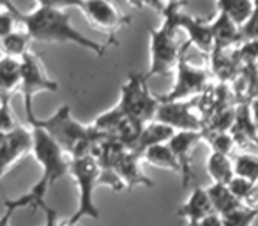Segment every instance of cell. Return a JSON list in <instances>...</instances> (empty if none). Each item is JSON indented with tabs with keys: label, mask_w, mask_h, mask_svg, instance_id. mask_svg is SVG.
<instances>
[{
	"label": "cell",
	"mask_w": 258,
	"mask_h": 226,
	"mask_svg": "<svg viewBox=\"0 0 258 226\" xmlns=\"http://www.w3.org/2000/svg\"><path fill=\"white\" fill-rule=\"evenodd\" d=\"M218 13L230 16L239 27H242L247 22L254 9L253 0H216Z\"/></svg>",
	"instance_id": "cell-25"
},
{
	"label": "cell",
	"mask_w": 258,
	"mask_h": 226,
	"mask_svg": "<svg viewBox=\"0 0 258 226\" xmlns=\"http://www.w3.org/2000/svg\"><path fill=\"white\" fill-rule=\"evenodd\" d=\"M182 8V4H168L163 8V22L158 29L149 32V71L145 72L147 78L152 76H168L175 72L180 57L187 51L189 43L180 44L179 27L175 22V11Z\"/></svg>",
	"instance_id": "cell-4"
},
{
	"label": "cell",
	"mask_w": 258,
	"mask_h": 226,
	"mask_svg": "<svg viewBox=\"0 0 258 226\" xmlns=\"http://www.w3.org/2000/svg\"><path fill=\"white\" fill-rule=\"evenodd\" d=\"M29 127L32 131V156L43 170V175L25 194L15 198V200H6V210L11 212L18 210V208H29V210L41 208L43 203H46L44 196L50 191V187L62 177L69 175L71 159L66 156V152L41 127Z\"/></svg>",
	"instance_id": "cell-1"
},
{
	"label": "cell",
	"mask_w": 258,
	"mask_h": 226,
	"mask_svg": "<svg viewBox=\"0 0 258 226\" xmlns=\"http://www.w3.org/2000/svg\"><path fill=\"white\" fill-rule=\"evenodd\" d=\"M11 215H13L11 210H6L4 214L0 215V226H9V224H11Z\"/></svg>",
	"instance_id": "cell-40"
},
{
	"label": "cell",
	"mask_w": 258,
	"mask_h": 226,
	"mask_svg": "<svg viewBox=\"0 0 258 226\" xmlns=\"http://www.w3.org/2000/svg\"><path fill=\"white\" fill-rule=\"evenodd\" d=\"M6 138H8V134H4V133H0V147H2V145H4Z\"/></svg>",
	"instance_id": "cell-42"
},
{
	"label": "cell",
	"mask_w": 258,
	"mask_h": 226,
	"mask_svg": "<svg viewBox=\"0 0 258 226\" xmlns=\"http://www.w3.org/2000/svg\"><path fill=\"white\" fill-rule=\"evenodd\" d=\"M187 226H223V219L219 214H211V215H205V217L198 219V221L193 222H187Z\"/></svg>",
	"instance_id": "cell-35"
},
{
	"label": "cell",
	"mask_w": 258,
	"mask_h": 226,
	"mask_svg": "<svg viewBox=\"0 0 258 226\" xmlns=\"http://www.w3.org/2000/svg\"><path fill=\"white\" fill-rule=\"evenodd\" d=\"M256 186L258 184H253L251 180H246V179H242V177H237V175L228 182V189L232 191L233 196H235L237 200L242 201V203L251 196V193H253Z\"/></svg>",
	"instance_id": "cell-30"
},
{
	"label": "cell",
	"mask_w": 258,
	"mask_h": 226,
	"mask_svg": "<svg viewBox=\"0 0 258 226\" xmlns=\"http://www.w3.org/2000/svg\"><path fill=\"white\" fill-rule=\"evenodd\" d=\"M29 126H37L66 152L69 159H78L92 156L94 148L99 141L108 136L97 133L92 126H83L71 115V106L64 104L48 119H39L36 113L27 115Z\"/></svg>",
	"instance_id": "cell-2"
},
{
	"label": "cell",
	"mask_w": 258,
	"mask_h": 226,
	"mask_svg": "<svg viewBox=\"0 0 258 226\" xmlns=\"http://www.w3.org/2000/svg\"><path fill=\"white\" fill-rule=\"evenodd\" d=\"M249 108H251V117H253L254 127H256V133H258V99L251 101V103H249Z\"/></svg>",
	"instance_id": "cell-38"
},
{
	"label": "cell",
	"mask_w": 258,
	"mask_h": 226,
	"mask_svg": "<svg viewBox=\"0 0 258 226\" xmlns=\"http://www.w3.org/2000/svg\"><path fill=\"white\" fill-rule=\"evenodd\" d=\"M223 226H253V222L258 219V210L249 207H240L228 214H223Z\"/></svg>",
	"instance_id": "cell-28"
},
{
	"label": "cell",
	"mask_w": 258,
	"mask_h": 226,
	"mask_svg": "<svg viewBox=\"0 0 258 226\" xmlns=\"http://www.w3.org/2000/svg\"><path fill=\"white\" fill-rule=\"evenodd\" d=\"M80 11L94 29L106 34L111 44H117V34L131 23V18L115 6L113 0H82Z\"/></svg>",
	"instance_id": "cell-8"
},
{
	"label": "cell",
	"mask_w": 258,
	"mask_h": 226,
	"mask_svg": "<svg viewBox=\"0 0 258 226\" xmlns=\"http://www.w3.org/2000/svg\"><path fill=\"white\" fill-rule=\"evenodd\" d=\"M204 141L211 147V152H218L223 156H232L233 148H235V141H233L230 133H204Z\"/></svg>",
	"instance_id": "cell-27"
},
{
	"label": "cell",
	"mask_w": 258,
	"mask_h": 226,
	"mask_svg": "<svg viewBox=\"0 0 258 226\" xmlns=\"http://www.w3.org/2000/svg\"><path fill=\"white\" fill-rule=\"evenodd\" d=\"M233 161V173L237 177H242L246 180H251L253 184H258V156L249 152H240Z\"/></svg>",
	"instance_id": "cell-26"
},
{
	"label": "cell",
	"mask_w": 258,
	"mask_h": 226,
	"mask_svg": "<svg viewBox=\"0 0 258 226\" xmlns=\"http://www.w3.org/2000/svg\"><path fill=\"white\" fill-rule=\"evenodd\" d=\"M233 53H235V57L239 58V62L242 65L258 64V39L246 41V43L239 44L237 48H233Z\"/></svg>",
	"instance_id": "cell-29"
},
{
	"label": "cell",
	"mask_w": 258,
	"mask_h": 226,
	"mask_svg": "<svg viewBox=\"0 0 258 226\" xmlns=\"http://www.w3.org/2000/svg\"><path fill=\"white\" fill-rule=\"evenodd\" d=\"M41 210H44V215H46V221H44V226H58V212L55 208L48 207L46 203H43Z\"/></svg>",
	"instance_id": "cell-36"
},
{
	"label": "cell",
	"mask_w": 258,
	"mask_h": 226,
	"mask_svg": "<svg viewBox=\"0 0 258 226\" xmlns=\"http://www.w3.org/2000/svg\"><path fill=\"white\" fill-rule=\"evenodd\" d=\"M142 159H144L145 163H149L151 166L170 170V172L180 175V166H179V163H177L175 154H173L172 148L168 147V143L154 145V147L147 148V150L142 154Z\"/></svg>",
	"instance_id": "cell-22"
},
{
	"label": "cell",
	"mask_w": 258,
	"mask_h": 226,
	"mask_svg": "<svg viewBox=\"0 0 258 226\" xmlns=\"http://www.w3.org/2000/svg\"><path fill=\"white\" fill-rule=\"evenodd\" d=\"M211 214H214V207H212V203H211L207 189H204V187H200V186H197L191 191L187 201L177 210V215L186 219L187 222L198 221V219L205 217V215H211Z\"/></svg>",
	"instance_id": "cell-19"
},
{
	"label": "cell",
	"mask_w": 258,
	"mask_h": 226,
	"mask_svg": "<svg viewBox=\"0 0 258 226\" xmlns=\"http://www.w3.org/2000/svg\"><path fill=\"white\" fill-rule=\"evenodd\" d=\"M200 141H204L202 131H177L168 141V147L175 154L180 166V179L182 186L187 187L195 179L193 173V150Z\"/></svg>",
	"instance_id": "cell-11"
},
{
	"label": "cell",
	"mask_w": 258,
	"mask_h": 226,
	"mask_svg": "<svg viewBox=\"0 0 258 226\" xmlns=\"http://www.w3.org/2000/svg\"><path fill=\"white\" fill-rule=\"evenodd\" d=\"M58 226H78V224H71L69 221H64V222H58Z\"/></svg>",
	"instance_id": "cell-43"
},
{
	"label": "cell",
	"mask_w": 258,
	"mask_h": 226,
	"mask_svg": "<svg viewBox=\"0 0 258 226\" xmlns=\"http://www.w3.org/2000/svg\"><path fill=\"white\" fill-rule=\"evenodd\" d=\"M37 8H46V9H69L76 8L80 9L82 0H36Z\"/></svg>",
	"instance_id": "cell-34"
},
{
	"label": "cell",
	"mask_w": 258,
	"mask_h": 226,
	"mask_svg": "<svg viewBox=\"0 0 258 226\" xmlns=\"http://www.w3.org/2000/svg\"><path fill=\"white\" fill-rule=\"evenodd\" d=\"M147 80V76L138 72L129 74L127 82L120 87V97L117 103L125 119L137 124L138 127L152 122L159 108L158 96L149 90Z\"/></svg>",
	"instance_id": "cell-5"
},
{
	"label": "cell",
	"mask_w": 258,
	"mask_h": 226,
	"mask_svg": "<svg viewBox=\"0 0 258 226\" xmlns=\"http://www.w3.org/2000/svg\"><path fill=\"white\" fill-rule=\"evenodd\" d=\"M175 133L177 131L172 129V127L165 126V124L158 122V120H152V122H149L147 126L140 131V134H138V138H137V143H135V147L131 148V150L137 152L138 156H142L147 148L154 147V145L168 143Z\"/></svg>",
	"instance_id": "cell-20"
},
{
	"label": "cell",
	"mask_w": 258,
	"mask_h": 226,
	"mask_svg": "<svg viewBox=\"0 0 258 226\" xmlns=\"http://www.w3.org/2000/svg\"><path fill=\"white\" fill-rule=\"evenodd\" d=\"M211 87V72L205 67H197L187 62L186 53L180 57L175 67V82L173 87L163 96H158L159 103H172V101H189L200 96Z\"/></svg>",
	"instance_id": "cell-7"
},
{
	"label": "cell",
	"mask_w": 258,
	"mask_h": 226,
	"mask_svg": "<svg viewBox=\"0 0 258 226\" xmlns=\"http://www.w3.org/2000/svg\"><path fill=\"white\" fill-rule=\"evenodd\" d=\"M0 9L11 11V13H15V15H18V16H22V15H23V13L20 11L18 8H16V4L13 2V0H0Z\"/></svg>",
	"instance_id": "cell-37"
},
{
	"label": "cell",
	"mask_w": 258,
	"mask_h": 226,
	"mask_svg": "<svg viewBox=\"0 0 258 226\" xmlns=\"http://www.w3.org/2000/svg\"><path fill=\"white\" fill-rule=\"evenodd\" d=\"M240 39H242V43L258 39V4H254V9H253V13H251V16L247 18V22L240 27Z\"/></svg>",
	"instance_id": "cell-33"
},
{
	"label": "cell",
	"mask_w": 258,
	"mask_h": 226,
	"mask_svg": "<svg viewBox=\"0 0 258 226\" xmlns=\"http://www.w3.org/2000/svg\"><path fill=\"white\" fill-rule=\"evenodd\" d=\"M22 25L32 37V41L48 44H76L80 48L103 57L106 53V44L97 43L83 36L71 23V16L64 9L36 8L29 15H22Z\"/></svg>",
	"instance_id": "cell-3"
},
{
	"label": "cell",
	"mask_w": 258,
	"mask_h": 226,
	"mask_svg": "<svg viewBox=\"0 0 258 226\" xmlns=\"http://www.w3.org/2000/svg\"><path fill=\"white\" fill-rule=\"evenodd\" d=\"M175 22L179 30L186 32L187 43L189 46H195L205 55H211L214 50V39H212V30H211V22L198 18V16L187 15L182 9L175 11Z\"/></svg>",
	"instance_id": "cell-13"
},
{
	"label": "cell",
	"mask_w": 258,
	"mask_h": 226,
	"mask_svg": "<svg viewBox=\"0 0 258 226\" xmlns=\"http://www.w3.org/2000/svg\"><path fill=\"white\" fill-rule=\"evenodd\" d=\"M161 2V6L165 8V6H168V4H184L186 0H159Z\"/></svg>",
	"instance_id": "cell-41"
},
{
	"label": "cell",
	"mask_w": 258,
	"mask_h": 226,
	"mask_svg": "<svg viewBox=\"0 0 258 226\" xmlns=\"http://www.w3.org/2000/svg\"><path fill=\"white\" fill-rule=\"evenodd\" d=\"M18 127H20V124L16 122L11 103H0V133L11 134L13 131H16Z\"/></svg>",
	"instance_id": "cell-31"
},
{
	"label": "cell",
	"mask_w": 258,
	"mask_h": 226,
	"mask_svg": "<svg viewBox=\"0 0 258 226\" xmlns=\"http://www.w3.org/2000/svg\"><path fill=\"white\" fill-rule=\"evenodd\" d=\"M242 64L232 50H212L209 55V72L218 80L221 85H232L233 80L239 76Z\"/></svg>",
	"instance_id": "cell-15"
},
{
	"label": "cell",
	"mask_w": 258,
	"mask_h": 226,
	"mask_svg": "<svg viewBox=\"0 0 258 226\" xmlns=\"http://www.w3.org/2000/svg\"><path fill=\"white\" fill-rule=\"evenodd\" d=\"M230 134H232L237 148H251V147L258 148V133H256V127H254L253 117H251L249 103L237 104L235 120H233Z\"/></svg>",
	"instance_id": "cell-14"
},
{
	"label": "cell",
	"mask_w": 258,
	"mask_h": 226,
	"mask_svg": "<svg viewBox=\"0 0 258 226\" xmlns=\"http://www.w3.org/2000/svg\"><path fill=\"white\" fill-rule=\"evenodd\" d=\"M211 30L212 39H214V50H232L242 44L240 27L223 13H218V16L211 22Z\"/></svg>",
	"instance_id": "cell-16"
},
{
	"label": "cell",
	"mask_w": 258,
	"mask_h": 226,
	"mask_svg": "<svg viewBox=\"0 0 258 226\" xmlns=\"http://www.w3.org/2000/svg\"><path fill=\"white\" fill-rule=\"evenodd\" d=\"M22 87V58L0 57V103H11Z\"/></svg>",
	"instance_id": "cell-17"
},
{
	"label": "cell",
	"mask_w": 258,
	"mask_h": 226,
	"mask_svg": "<svg viewBox=\"0 0 258 226\" xmlns=\"http://www.w3.org/2000/svg\"><path fill=\"white\" fill-rule=\"evenodd\" d=\"M27 154H32V131L30 127L20 126L16 131L8 134L4 145L0 147V180Z\"/></svg>",
	"instance_id": "cell-12"
},
{
	"label": "cell",
	"mask_w": 258,
	"mask_h": 226,
	"mask_svg": "<svg viewBox=\"0 0 258 226\" xmlns=\"http://www.w3.org/2000/svg\"><path fill=\"white\" fill-rule=\"evenodd\" d=\"M58 83L50 78L46 67H44L43 60L37 57L36 53L29 51L27 55L22 57V92L23 99H25V111L27 115L34 113V96L41 92H57Z\"/></svg>",
	"instance_id": "cell-9"
},
{
	"label": "cell",
	"mask_w": 258,
	"mask_h": 226,
	"mask_svg": "<svg viewBox=\"0 0 258 226\" xmlns=\"http://www.w3.org/2000/svg\"><path fill=\"white\" fill-rule=\"evenodd\" d=\"M253 2H254V4H258V0H253Z\"/></svg>",
	"instance_id": "cell-44"
},
{
	"label": "cell",
	"mask_w": 258,
	"mask_h": 226,
	"mask_svg": "<svg viewBox=\"0 0 258 226\" xmlns=\"http://www.w3.org/2000/svg\"><path fill=\"white\" fill-rule=\"evenodd\" d=\"M235 103H251L258 99V64L242 65L239 76L230 85Z\"/></svg>",
	"instance_id": "cell-18"
},
{
	"label": "cell",
	"mask_w": 258,
	"mask_h": 226,
	"mask_svg": "<svg viewBox=\"0 0 258 226\" xmlns=\"http://www.w3.org/2000/svg\"><path fill=\"white\" fill-rule=\"evenodd\" d=\"M32 37L25 30V27L20 25L16 30H13L9 36H6L0 41V53L2 57H11V58H22L30 51V44H32Z\"/></svg>",
	"instance_id": "cell-21"
},
{
	"label": "cell",
	"mask_w": 258,
	"mask_h": 226,
	"mask_svg": "<svg viewBox=\"0 0 258 226\" xmlns=\"http://www.w3.org/2000/svg\"><path fill=\"white\" fill-rule=\"evenodd\" d=\"M154 120L175 131H202V127H204L200 115L195 110L193 99L159 103Z\"/></svg>",
	"instance_id": "cell-10"
},
{
	"label": "cell",
	"mask_w": 258,
	"mask_h": 226,
	"mask_svg": "<svg viewBox=\"0 0 258 226\" xmlns=\"http://www.w3.org/2000/svg\"><path fill=\"white\" fill-rule=\"evenodd\" d=\"M20 20H22V16L15 15L11 11H6V9H0V41L22 25Z\"/></svg>",
	"instance_id": "cell-32"
},
{
	"label": "cell",
	"mask_w": 258,
	"mask_h": 226,
	"mask_svg": "<svg viewBox=\"0 0 258 226\" xmlns=\"http://www.w3.org/2000/svg\"><path fill=\"white\" fill-rule=\"evenodd\" d=\"M69 175L75 179L78 189V207L76 212L68 219L71 224H78L83 217L99 219V208L94 201V191L99 186L101 166L92 156L71 159Z\"/></svg>",
	"instance_id": "cell-6"
},
{
	"label": "cell",
	"mask_w": 258,
	"mask_h": 226,
	"mask_svg": "<svg viewBox=\"0 0 258 226\" xmlns=\"http://www.w3.org/2000/svg\"><path fill=\"white\" fill-rule=\"evenodd\" d=\"M127 4L133 9H144L147 4H151V0H127Z\"/></svg>",
	"instance_id": "cell-39"
},
{
	"label": "cell",
	"mask_w": 258,
	"mask_h": 226,
	"mask_svg": "<svg viewBox=\"0 0 258 226\" xmlns=\"http://www.w3.org/2000/svg\"><path fill=\"white\" fill-rule=\"evenodd\" d=\"M207 173L211 175L214 184L228 186L230 180L235 177L233 173V161L230 156H223L218 152H211L207 159Z\"/></svg>",
	"instance_id": "cell-24"
},
{
	"label": "cell",
	"mask_w": 258,
	"mask_h": 226,
	"mask_svg": "<svg viewBox=\"0 0 258 226\" xmlns=\"http://www.w3.org/2000/svg\"><path fill=\"white\" fill-rule=\"evenodd\" d=\"M207 194H209V198H211L214 212L219 215L228 214V212H233V210H237V208L244 207L242 201L237 200L232 194L228 186H223V184H212L211 187H207Z\"/></svg>",
	"instance_id": "cell-23"
}]
</instances>
